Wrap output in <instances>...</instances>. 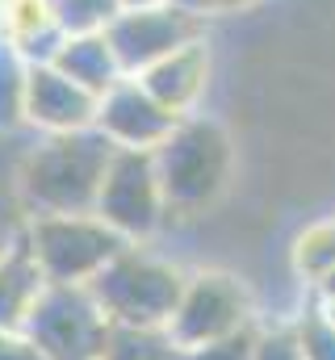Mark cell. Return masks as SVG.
<instances>
[{"instance_id": "6da1fadb", "label": "cell", "mask_w": 335, "mask_h": 360, "mask_svg": "<svg viewBox=\"0 0 335 360\" xmlns=\"http://www.w3.org/2000/svg\"><path fill=\"white\" fill-rule=\"evenodd\" d=\"M113 143L101 130L46 134L17 151L8 168V188L21 218L42 214H92L113 160Z\"/></svg>"}, {"instance_id": "7a4b0ae2", "label": "cell", "mask_w": 335, "mask_h": 360, "mask_svg": "<svg viewBox=\"0 0 335 360\" xmlns=\"http://www.w3.org/2000/svg\"><path fill=\"white\" fill-rule=\"evenodd\" d=\"M151 155H156V172L164 184L172 222H197L214 214L239 164L235 134L227 130V122H218L206 109L180 117V126Z\"/></svg>"}, {"instance_id": "3957f363", "label": "cell", "mask_w": 335, "mask_h": 360, "mask_svg": "<svg viewBox=\"0 0 335 360\" xmlns=\"http://www.w3.org/2000/svg\"><path fill=\"white\" fill-rule=\"evenodd\" d=\"M189 269L156 252L151 243H130L92 281V293L113 327H168L184 293Z\"/></svg>"}, {"instance_id": "277c9868", "label": "cell", "mask_w": 335, "mask_h": 360, "mask_svg": "<svg viewBox=\"0 0 335 360\" xmlns=\"http://www.w3.org/2000/svg\"><path fill=\"white\" fill-rule=\"evenodd\" d=\"M21 243L46 285H92L130 243L96 214H42L25 218Z\"/></svg>"}, {"instance_id": "5b68a950", "label": "cell", "mask_w": 335, "mask_h": 360, "mask_svg": "<svg viewBox=\"0 0 335 360\" xmlns=\"http://www.w3.org/2000/svg\"><path fill=\"white\" fill-rule=\"evenodd\" d=\"M260 319L264 314H260L251 281H244L235 269H222V264H197V269H189L184 293L168 323V335L189 352V348L239 335V331L255 327Z\"/></svg>"}, {"instance_id": "8992f818", "label": "cell", "mask_w": 335, "mask_h": 360, "mask_svg": "<svg viewBox=\"0 0 335 360\" xmlns=\"http://www.w3.org/2000/svg\"><path fill=\"white\" fill-rule=\"evenodd\" d=\"M46 360H101L113 331L92 285H42L25 327Z\"/></svg>"}, {"instance_id": "52a82bcc", "label": "cell", "mask_w": 335, "mask_h": 360, "mask_svg": "<svg viewBox=\"0 0 335 360\" xmlns=\"http://www.w3.org/2000/svg\"><path fill=\"white\" fill-rule=\"evenodd\" d=\"M92 214L105 218L126 243H156L160 231L172 226L164 184L156 172V155L151 151H113Z\"/></svg>"}, {"instance_id": "ba28073f", "label": "cell", "mask_w": 335, "mask_h": 360, "mask_svg": "<svg viewBox=\"0 0 335 360\" xmlns=\"http://www.w3.org/2000/svg\"><path fill=\"white\" fill-rule=\"evenodd\" d=\"M105 38L113 42V51L122 59V72L126 76H143L147 68H156L172 51L206 38V17L184 13L172 0L156 4V8H122L105 25Z\"/></svg>"}, {"instance_id": "9c48e42d", "label": "cell", "mask_w": 335, "mask_h": 360, "mask_svg": "<svg viewBox=\"0 0 335 360\" xmlns=\"http://www.w3.org/2000/svg\"><path fill=\"white\" fill-rule=\"evenodd\" d=\"M176 126L180 117L168 105H160L139 76H122L113 89L101 92L92 130H101L118 151H156Z\"/></svg>"}, {"instance_id": "30bf717a", "label": "cell", "mask_w": 335, "mask_h": 360, "mask_svg": "<svg viewBox=\"0 0 335 360\" xmlns=\"http://www.w3.org/2000/svg\"><path fill=\"white\" fill-rule=\"evenodd\" d=\"M96 92L63 76L55 63H34L25 92V130L34 139L46 134H80L96 126Z\"/></svg>"}, {"instance_id": "8fae6325", "label": "cell", "mask_w": 335, "mask_h": 360, "mask_svg": "<svg viewBox=\"0 0 335 360\" xmlns=\"http://www.w3.org/2000/svg\"><path fill=\"white\" fill-rule=\"evenodd\" d=\"M139 80L176 117L201 113V105L210 96V84H214V51H210L206 38H197V42H189L180 51H172L168 59H160L156 68H147Z\"/></svg>"}, {"instance_id": "7c38bea8", "label": "cell", "mask_w": 335, "mask_h": 360, "mask_svg": "<svg viewBox=\"0 0 335 360\" xmlns=\"http://www.w3.org/2000/svg\"><path fill=\"white\" fill-rule=\"evenodd\" d=\"M0 34L30 63H51L59 42L68 38L46 0H0Z\"/></svg>"}, {"instance_id": "4fadbf2b", "label": "cell", "mask_w": 335, "mask_h": 360, "mask_svg": "<svg viewBox=\"0 0 335 360\" xmlns=\"http://www.w3.org/2000/svg\"><path fill=\"white\" fill-rule=\"evenodd\" d=\"M63 76H72L76 84H84L88 92H101L113 89L126 72H122V59H118V51H113V42L105 38V30L101 34H68L63 42H59V51H55V59H51Z\"/></svg>"}, {"instance_id": "5bb4252c", "label": "cell", "mask_w": 335, "mask_h": 360, "mask_svg": "<svg viewBox=\"0 0 335 360\" xmlns=\"http://www.w3.org/2000/svg\"><path fill=\"white\" fill-rule=\"evenodd\" d=\"M42 285L46 281L34 264L30 248L21 243V235L0 248V331H21L25 327Z\"/></svg>"}, {"instance_id": "9a60e30c", "label": "cell", "mask_w": 335, "mask_h": 360, "mask_svg": "<svg viewBox=\"0 0 335 360\" xmlns=\"http://www.w3.org/2000/svg\"><path fill=\"white\" fill-rule=\"evenodd\" d=\"M289 269L293 276L306 285V293L335 272V214L331 218H319L310 226H302L293 235V248H289Z\"/></svg>"}, {"instance_id": "2e32d148", "label": "cell", "mask_w": 335, "mask_h": 360, "mask_svg": "<svg viewBox=\"0 0 335 360\" xmlns=\"http://www.w3.org/2000/svg\"><path fill=\"white\" fill-rule=\"evenodd\" d=\"M30 72H34V63H30L17 46L0 42V139H13V134L25 130Z\"/></svg>"}, {"instance_id": "e0dca14e", "label": "cell", "mask_w": 335, "mask_h": 360, "mask_svg": "<svg viewBox=\"0 0 335 360\" xmlns=\"http://www.w3.org/2000/svg\"><path fill=\"white\" fill-rule=\"evenodd\" d=\"M184 348L168 335V327H113L101 360H180Z\"/></svg>"}, {"instance_id": "ac0fdd59", "label": "cell", "mask_w": 335, "mask_h": 360, "mask_svg": "<svg viewBox=\"0 0 335 360\" xmlns=\"http://www.w3.org/2000/svg\"><path fill=\"white\" fill-rule=\"evenodd\" d=\"M46 4L63 34H101L122 13L118 0H46Z\"/></svg>"}, {"instance_id": "d6986e66", "label": "cell", "mask_w": 335, "mask_h": 360, "mask_svg": "<svg viewBox=\"0 0 335 360\" xmlns=\"http://www.w3.org/2000/svg\"><path fill=\"white\" fill-rule=\"evenodd\" d=\"M251 360H306L302 340H298V323L293 319H260L255 327V348Z\"/></svg>"}, {"instance_id": "ffe728a7", "label": "cell", "mask_w": 335, "mask_h": 360, "mask_svg": "<svg viewBox=\"0 0 335 360\" xmlns=\"http://www.w3.org/2000/svg\"><path fill=\"white\" fill-rule=\"evenodd\" d=\"M293 323H298V340H302L306 360H335V319L319 302H306L293 314Z\"/></svg>"}, {"instance_id": "44dd1931", "label": "cell", "mask_w": 335, "mask_h": 360, "mask_svg": "<svg viewBox=\"0 0 335 360\" xmlns=\"http://www.w3.org/2000/svg\"><path fill=\"white\" fill-rule=\"evenodd\" d=\"M255 327H260V323H255ZM255 327L239 331V335H227V340H214V344H201V348H189L180 360H251Z\"/></svg>"}, {"instance_id": "7402d4cb", "label": "cell", "mask_w": 335, "mask_h": 360, "mask_svg": "<svg viewBox=\"0 0 335 360\" xmlns=\"http://www.w3.org/2000/svg\"><path fill=\"white\" fill-rule=\"evenodd\" d=\"M0 360H46L25 331H0Z\"/></svg>"}, {"instance_id": "603a6c76", "label": "cell", "mask_w": 335, "mask_h": 360, "mask_svg": "<svg viewBox=\"0 0 335 360\" xmlns=\"http://www.w3.org/2000/svg\"><path fill=\"white\" fill-rule=\"evenodd\" d=\"M264 0H218V13L214 17H239V13H251V8H260Z\"/></svg>"}, {"instance_id": "cb8c5ba5", "label": "cell", "mask_w": 335, "mask_h": 360, "mask_svg": "<svg viewBox=\"0 0 335 360\" xmlns=\"http://www.w3.org/2000/svg\"><path fill=\"white\" fill-rule=\"evenodd\" d=\"M172 4L184 8V13H197V17H206V21L218 13V0H172Z\"/></svg>"}, {"instance_id": "d4e9b609", "label": "cell", "mask_w": 335, "mask_h": 360, "mask_svg": "<svg viewBox=\"0 0 335 360\" xmlns=\"http://www.w3.org/2000/svg\"><path fill=\"white\" fill-rule=\"evenodd\" d=\"M310 297H315V302H323V297H335V272H331V276H323V281L310 289Z\"/></svg>"}, {"instance_id": "484cf974", "label": "cell", "mask_w": 335, "mask_h": 360, "mask_svg": "<svg viewBox=\"0 0 335 360\" xmlns=\"http://www.w3.org/2000/svg\"><path fill=\"white\" fill-rule=\"evenodd\" d=\"M122 8H156V4H168V0H118Z\"/></svg>"}, {"instance_id": "4316f807", "label": "cell", "mask_w": 335, "mask_h": 360, "mask_svg": "<svg viewBox=\"0 0 335 360\" xmlns=\"http://www.w3.org/2000/svg\"><path fill=\"white\" fill-rule=\"evenodd\" d=\"M310 302H315V297H310ZM319 306H323V310H327V314H331V319H335V297H323Z\"/></svg>"}, {"instance_id": "83f0119b", "label": "cell", "mask_w": 335, "mask_h": 360, "mask_svg": "<svg viewBox=\"0 0 335 360\" xmlns=\"http://www.w3.org/2000/svg\"><path fill=\"white\" fill-rule=\"evenodd\" d=\"M0 42H4V34H0Z\"/></svg>"}]
</instances>
